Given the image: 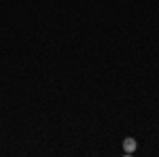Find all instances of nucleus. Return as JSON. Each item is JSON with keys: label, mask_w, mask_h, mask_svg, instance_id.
<instances>
[{"label": "nucleus", "mask_w": 159, "mask_h": 157, "mask_svg": "<svg viewBox=\"0 0 159 157\" xmlns=\"http://www.w3.org/2000/svg\"><path fill=\"white\" fill-rule=\"evenodd\" d=\"M136 146H138V142H136V138H132V136H127V138L123 140V151H125V155H132L136 151Z\"/></svg>", "instance_id": "f257e3e1"}]
</instances>
